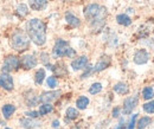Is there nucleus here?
Masks as SVG:
<instances>
[{"label":"nucleus","instance_id":"obj_1","mask_svg":"<svg viewBox=\"0 0 154 129\" xmlns=\"http://www.w3.org/2000/svg\"><path fill=\"white\" fill-rule=\"evenodd\" d=\"M84 17L87 19L88 24L90 25L91 29L100 31L104 24H106V19L108 16L107 8L104 6H101L98 4H90L84 8Z\"/></svg>","mask_w":154,"mask_h":129},{"label":"nucleus","instance_id":"obj_2","mask_svg":"<svg viewBox=\"0 0 154 129\" xmlns=\"http://www.w3.org/2000/svg\"><path fill=\"white\" fill-rule=\"evenodd\" d=\"M26 31L30 39L38 46H42L46 41V26L38 18H33L27 21Z\"/></svg>","mask_w":154,"mask_h":129},{"label":"nucleus","instance_id":"obj_3","mask_svg":"<svg viewBox=\"0 0 154 129\" xmlns=\"http://www.w3.org/2000/svg\"><path fill=\"white\" fill-rule=\"evenodd\" d=\"M11 46L16 51L23 52L30 48V37L23 30H16L11 37Z\"/></svg>","mask_w":154,"mask_h":129},{"label":"nucleus","instance_id":"obj_4","mask_svg":"<svg viewBox=\"0 0 154 129\" xmlns=\"http://www.w3.org/2000/svg\"><path fill=\"white\" fill-rule=\"evenodd\" d=\"M52 55L56 58H60V57H69L72 58L74 56H76V51L70 48L69 43L64 39H57L52 50Z\"/></svg>","mask_w":154,"mask_h":129},{"label":"nucleus","instance_id":"obj_5","mask_svg":"<svg viewBox=\"0 0 154 129\" xmlns=\"http://www.w3.org/2000/svg\"><path fill=\"white\" fill-rule=\"evenodd\" d=\"M20 66V59L17 56H8L2 64V72H11L18 70Z\"/></svg>","mask_w":154,"mask_h":129},{"label":"nucleus","instance_id":"obj_6","mask_svg":"<svg viewBox=\"0 0 154 129\" xmlns=\"http://www.w3.org/2000/svg\"><path fill=\"white\" fill-rule=\"evenodd\" d=\"M37 63H38V60L35 55H25L20 59V66L25 70H30V69L35 68L37 65Z\"/></svg>","mask_w":154,"mask_h":129},{"label":"nucleus","instance_id":"obj_7","mask_svg":"<svg viewBox=\"0 0 154 129\" xmlns=\"http://www.w3.org/2000/svg\"><path fill=\"white\" fill-rule=\"evenodd\" d=\"M137 102H139V97L137 96L127 97L125 100V102H123V114L125 115H129L135 109V107L137 106Z\"/></svg>","mask_w":154,"mask_h":129},{"label":"nucleus","instance_id":"obj_8","mask_svg":"<svg viewBox=\"0 0 154 129\" xmlns=\"http://www.w3.org/2000/svg\"><path fill=\"white\" fill-rule=\"evenodd\" d=\"M0 88L7 90V91H12L14 88V83H13V78L8 74L4 72L0 75Z\"/></svg>","mask_w":154,"mask_h":129},{"label":"nucleus","instance_id":"obj_9","mask_svg":"<svg viewBox=\"0 0 154 129\" xmlns=\"http://www.w3.org/2000/svg\"><path fill=\"white\" fill-rule=\"evenodd\" d=\"M149 60V52L145 49H140L134 54V63L137 65L146 64Z\"/></svg>","mask_w":154,"mask_h":129},{"label":"nucleus","instance_id":"obj_10","mask_svg":"<svg viewBox=\"0 0 154 129\" xmlns=\"http://www.w3.org/2000/svg\"><path fill=\"white\" fill-rule=\"evenodd\" d=\"M110 64H112V58H110L109 56H106V55L102 56V57L97 60L95 66H94V72H101V71L106 70Z\"/></svg>","mask_w":154,"mask_h":129},{"label":"nucleus","instance_id":"obj_11","mask_svg":"<svg viewBox=\"0 0 154 129\" xmlns=\"http://www.w3.org/2000/svg\"><path fill=\"white\" fill-rule=\"evenodd\" d=\"M62 95L60 90H52V91H45L40 95V101L44 103H51L54 101H56L58 97Z\"/></svg>","mask_w":154,"mask_h":129},{"label":"nucleus","instance_id":"obj_12","mask_svg":"<svg viewBox=\"0 0 154 129\" xmlns=\"http://www.w3.org/2000/svg\"><path fill=\"white\" fill-rule=\"evenodd\" d=\"M88 65V57L87 56H81L76 59H74L71 62V68L72 70L78 71V70H83L85 69V66Z\"/></svg>","mask_w":154,"mask_h":129},{"label":"nucleus","instance_id":"obj_13","mask_svg":"<svg viewBox=\"0 0 154 129\" xmlns=\"http://www.w3.org/2000/svg\"><path fill=\"white\" fill-rule=\"evenodd\" d=\"M39 101H40V98L37 96V94L33 91V90H29V91L25 94V102H26V104L29 107L37 106L39 103Z\"/></svg>","mask_w":154,"mask_h":129},{"label":"nucleus","instance_id":"obj_14","mask_svg":"<svg viewBox=\"0 0 154 129\" xmlns=\"http://www.w3.org/2000/svg\"><path fill=\"white\" fill-rule=\"evenodd\" d=\"M20 123H21V126L25 129H35V128H38L39 126H40V122L36 121L35 118H31V117L21 118L20 120Z\"/></svg>","mask_w":154,"mask_h":129},{"label":"nucleus","instance_id":"obj_15","mask_svg":"<svg viewBox=\"0 0 154 129\" xmlns=\"http://www.w3.org/2000/svg\"><path fill=\"white\" fill-rule=\"evenodd\" d=\"M49 0H29V4L32 10L35 11H42L46 7Z\"/></svg>","mask_w":154,"mask_h":129},{"label":"nucleus","instance_id":"obj_16","mask_svg":"<svg viewBox=\"0 0 154 129\" xmlns=\"http://www.w3.org/2000/svg\"><path fill=\"white\" fill-rule=\"evenodd\" d=\"M65 20H66V23L71 27H78L81 25V20L77 18L74 13H71V12H66L65 13Z\"/></svg>","mask_w":154,"mask_h":129},{"label":"nucleus","instance_id":"obj_17","mask_svg":"<svg viewBox=\"0 0 154 129\" xmlns=\"http://www.w3.org/2000/svg\"><path fill=\"white\" fill-rule=\"evenodd\" d=\"M114 91L116 94H119V95H126L129 91V87L125 82H119V83H116L115 85H114Z\"/></svg>","mask_w":154,"mask_h":129},{"label":"nucleus","instance_id":"obj_18","mask_svg":"<svg viewBox=\"0 0 154 129\" xmlns=\"http://www.w3.org/2000/svg\"><path fill=\"white\" fill-rule=\"evenodd\" d=\"M52 71L55 72L56 76H59V77H62V76L68 74L66 72V68H65V65L63 63H57L56 65H54L52 66Z\"/></svg>","mask_w":154,"mask_h":129},{"label":"nucleus","instance_id":"obj_19","mask_svg":"<svg viewBox=\"0 0 154 129\" xmlns=\"http://www.w3.org/2000/svg\"><path fill=\"white\" fill-rule=\"evenodd\" d=\"M89 98L87 97V96H81V97H78L76 101V106L78 109H81V110H84L88 106H89Z\"/></svg>","mask_w":154,"mask_h":129},{"label":"nucleus","instance_id":"obj_20","mask_svg":"<svg viewBox=\"0 0 154 129\" xmlns=\"http://www.w3.org/2000/svg\"><path fill=\"white\" fill-rule=\"evenodd\" d=\"M1 111H2V115H4L5 118H10L12 116V114L16 111V107L13 104H5L2 107Z\"/></svg>","mask_w":154,"mask_h":129},{"label":"nucleus","instance_id":"obj_21","mask_svg":"<svg viewBox=\"0 0 154 129\" xmlns=\"http://www.w3.org/2000/svg\"><path fill=\"white\" fill-rule=\"evenodd\" d=\"M116 21H117V24H120L122 26H129L132 24V19L127 14H119L116 17Z\"/></svg>","mask_w":154,"mask_h":129},{"label":"nucleus","instance_id":"obj_22","mask_svg":"<svg viewBox=\"0 0 154 129\" xmlns=\"http://www.w3.org/2000/svg\"><path fill=\"white\" fill-rule=\"evenodd\" d=\"M152 122V120H151V117H148V116H143V117H141L137 122H136V128L137 129H145L149 123Z\"/></svg>","mask_w":154,"mask_h":129},{"label":"nucleus","instance_id":"obj_23","mask_svg":"<svg viewBox=\"0 0 154 129\" xmlns=\"http://www.w3.org/2000/svg\"><path fill=\"white\" fill-rule=\"evenodd\" d=\"M65 116H66V121H72V120H76L78 117V111L77 109L72 108V107H69L66 111H65Z\"/></svg>","mask_w":154,"mask_h":129},{"label":"nucleus","instance_id":"obj_24","mask_svg":"<svg viewBox=\"0 0 154 129\" xmlns=\"http://www.w3.org/2000/svg\"><path fill=\"white\" fill-rule=\"evenodd\" d=\"M44 79H45V70H44V69L37 70V72L35 75V82H36V84L42 85L43 82H44Z\"/></svg>","mask_w":154,"mask_h":129},{"label":"nucleus","instance_id":"obj_25","mask_svg":"<svg viewBox=\"0 0 154 129\" xmlns=\"http://www.w3.org/2000/svg\"><path fill=\"white\" fill-rule=\"evenodd\" d=\"M142 97H143L145 100H147V101L152 100L154 97L153 88H152V87H146V88H143V90H142Z\"/></svg>","mask_w":154,"mask_h":129},{"label":"nucleus","instance_id":"obj_26","mask_svg":"<svg viewBox=\"0 0 154 129\" xmlns=\"http://www.w3.org/2000/svg\"><path fill=\"white\" fill-rule=\"evenodd\" d=\"M17 13H18V16L19 17H26L27 14H29V8H27V6L25 5V4H20L18 5V7H17Z\"/></svg>","mask_w":154,"mask_h":129},{"label":"nucleus","instance_id":"obj_27","mask_svg":"<svg viewBox=\"0 0 154 129\" xmlns=\"http://www.w3.org/2000/svg\"><path fill=\"white\" fill-rule=\"evenodd\" d=\"M52 106L51 104H49V103H44V104H42L40 106V108H39V115H46V114H49V112H51L52 111Z\"/></svg>","mask_w":154,"mask_h":129},{"label":"nucleus","instance_id":"obj_28","mask_svg":"<svg viewBox=\"0 0 154 129\" xmlns=\"http://www.w3.org/2000/svg\"><path fill=\"white\" fill-rule=\"evenodd\" d=\"M102 91V84L101 83H94V84H91V87L89 88V92L91 94V95H96L98 92Z\"/></svg>","mask_w":154,"mask_h":129},{"label":"nucleus","instance_id":"obj_29","mask_svg":"<svg viewBox=\"0 0 154 129\" xmlns=\"http://www.w3.org/2000/svg\"><path fill=\"white\" fill-rule=\"evenodd\" d=\"M46 83H48V87L51 88V89H55L58 85V81L56 78V76H51V77H48L46 79Z\"/></svg>","mask_w":154,"mask_h":129},{"label":"nucleus","instance_id":"obj_30","mask_svg":"<svg viewBox=\"0 0 154 129\" xmlns=\"http://www.w3.org/2000/svg\"><path fill=\"white\" fill-rule=\"evenodd\" d=\"M142 108H143V110L146 111L147 114H153L154 112V101H149V102L145 103V104L142 106Z\"/></svg>","mask_w":154,"mask_h":129},{"label":"nucleus","instance_id":"obj_31","mask_svg":"<svg viewBox=\"0 0 154 129\" xmlns=\"http://www.w3.org/2000/svg\"><path fill=\"white\" fill-rule=\"evenodd\" d=\"M91 72H94V68H93L91 65H89V66L87 65V66H85V71H84L83 75H82V78H87Z\"/></svg>","mask_w":154,"mask_h":129},{"label":"nucleus","instance_id":"obj_32","mask_svg":"<svg viewBox=\"0 0 154 129\" xmlns=\"http://www.w3.org/2000/svg\"><path fill=\"white\" fill-rule=\"evenodd\" d=\"M136 118H137V115H136V114H135V115H132V118H131V121H129V123H128V127H127V128L134 129L135 124H136Z\"/></svg>","mask_w":154,"mask_h":129},{"label":"nucleus","instance_id":"obj_33","mask_svg":"<svg viewBox=\"0 0 154 129\" xmlns=\"http://www.w3.org/2000/svg\"><path fill=\"white\" fill-rule=\"evenodd\" d=\"M25 115L27 117H31V118H37L39 116V111H27Z\"/></svg>","mask_w":154,"mask_h":129},{"label":"nucleus","instance_id":"obj_34","mask_svg":"<svg viewBox=\"0 0 154 129\" xmlns=\"http://www.w3.org/2000/svg\"><path fill=\"white\" fill-rule=\"evenodd\" d=\"M40 57H42V62H43L44 64H49V55H48V54L43 52V54L40 55Z\"/></svg>","mask_w":154,"mask_h":129},{"label":"nucleus","instance_id":"obj_35","mask_svg":"<svg viewBox=\"0 0 154 129\" xmlns=\"http://www.w3.org/2000/svg\"><path fill=\"white\" fill-rule=\"evenodd\" d=\"M125 128H126V127H125V120H123V118H121V120H120V122H119V124H117L114 129H125Z\"/></svg>","mask_w":154,"mask_h":129},{"label":"nucleus","instance_id":"obj_36","mask_svg":"<svg viewBox=\"0 0 154 129\" xmlns=\"http://www.w3.org/2000/svg\"><path fill=\"white\" fill-rule=\"evenodd\" d=\"M119 114H120V108H114L113 109V112H112V115H113V117H119Z\"/></svg>","mask_w":154,"mask_h":129},{"label":"nucleus","instance_id":"obj_37","mask_svg":"<svg viewBox=\"0 0 154 129\" xmlns=\"http://www.w3.org/2000/svg\"><path fill=\"white\" fill-rule=\"evenodd\" d=\"M52 127H54V128H58V127H59V122H58L57 120H55V121L52 122Z\"/></svg>","mask_w":154,"mask_h":129},{"label":"nucleus","instance_id":"obj_38","mask_svg":"<svg viewBox=\"0 0 154 129\" xmlns=\"http://www.w3.org/2000/svg\"><path fill=\"white\" fill-rule=\"evenodd\" d=\"M72 129H81V127H79V126H75Z\"/></svg>","mask_w":154,"mask_h":129},{"label":"nucleus","instance_id":"obj_39","mask_svg":"<svg viewBox=\"0 0 154 129\" xmlns=\"http://www.w3.org/2000/svg\"><path fill=\"white\" fill-rule=\"evenodd\" d=\"M66 1H72V0H66Z\"/></svg>","mask_w":154,"mask_h":129},{"label":"nucleus","instance_id":"obj_40","mask_svg":"<svg viewBox=\"0 0 154 129\" xmlns=\"http://www.w3.org/2000/svg\"><path fill=\"white\" fill-rule=\"evenodd\" d=\"M125 129H129V128H127V127H126V128H125Z\"/></svg>","mask_w":154,"mask_h":129},{"label":"nucleus","instance_id":"obj_41","mask_svg":"<svg viewBox=\"0 0 154 129\" xmlns=\"http://www.w3.org/2000/svg\"><path fill=\"white\" fill-rule=\"evenodd\" d=\"M5 129H11V128H5Z\"/></svg>","mask_w":154,"mask_h":129}]
</instances>
